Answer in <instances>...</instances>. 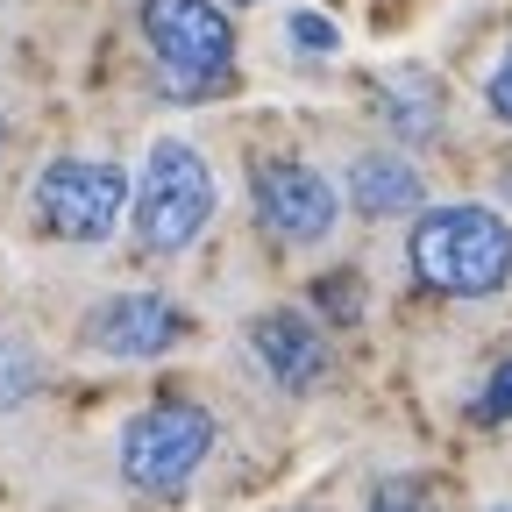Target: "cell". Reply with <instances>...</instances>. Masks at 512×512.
I'll return each instance as SVG.
<instances>
[{
  "instance_id": "obj_2",
  "label": "cell",
  "mask_w": 512,
  "mask_h": 512,
  "mask_svg": "<svg viewBox=\"0 0 512 512\" xmlns=\"http://www.w3.org/2000/svg\"><path fill=\"white\" fill-rule=\"evenodd\" d=\"M143 43L178 100H200L235 72V29L214 0H143Z\"/></svg>"
},
{
  "instance_id": "obj_14",
  "label": "cell",
  "mask_w": 512,
  "mask_h": 512,
  "mask_svg": "<svg viewBox=\"0 0 512 512\" xmlns=\"http://www.w3.org/2000/svg\"><path fill=\"white\" fill-rule=\"evenodd\" d=\"M320 306H328V313H342V320H356V285H349V278L320 285Z\"/></svg>"
},
{
  "instance_id": "obj_5",
  "label": "cell",
  "mask_w": 512,
  "mask_h": 512,
  "mask_svg": "<svg viewBox=\"0 0 512 512\" xmlns=\"http://www.w3.org/2000/svg\"><path fill=\"white\" fill-rule=\"evenodd\" d=\"M36 214L64 242H107L128 214V178L107 157H57L36 178Z\"/></svg>"
},
{
  "instance_id": "obj_17",
  "label": "cell",
  "mask_w": 512,
  "mask_h": 512,
  "mask_svg": "<svg viewBox=\"0 0 512 512\" xmlns=\"http://www.w3.org/2000/svg\"><path fill=\"white\" fill-rule=\"evenodd\" d=\"M491 512H512V505H491Z\"/></svg>"
},
{
  "instance_id": "obj_16",
  "label": "cell",
  "mask_w": 512,
  "mask_h": 512,
  "mask_svg": "<svg viewBox=\"0 0 512 512\" xmlns=\"http://www.w3.org/2000/svg\"><path fill=\"white\" fill-rule=\"evenodd\" d=\"M0 150H8V121H0Z\"/></svg>"
},
{
  "instance_id": "obj_6",
  "label": "cell",
  "mask_w": 512,
  "mask_h": 512,
  "mask_svg": "<svg viewBox=\"0 0 512 512\" xmlns=\"http://www.w3.org/2000/svg\"><path fill=\"white\" fill-rule=\"evenodd\" d=\"M256 214H264V228L278 235V242H320L335 221H342V200H335V185L320 178L313 164H292V157H278V164H256Z\"/></svg>"
},
{
  "instance_id": "obj_7",
  "label": "cell",
  "mask_w": 512,
  "mask_h": 512,
  "mask_svg": "<svg viewBox=\"0 0 512 512\" xmlns=\"http://www.w3.org/2000/svg\"><path fill=\"white\" fill-rule=\"evenodd\" d=\"M178 335H185V313L171 299H157V292H114V299H100L86 313V342L100 356H121V363H150Z\"/></svg>"
},
{
  "instance_id": "obj_3",
  "label": "cell",
  "mask_w": 512,
  "mask_h": 512,
  "mask_svg": "<svg viewBox=\"0 0 512 512\" xmlns=\"http://www.w3.org/2000/svg\"><path fill=\"white\" fill-rule=\"evenodd\" d=\"M214 221V171L207 157L164 136L143 164V185H136V242L157 249V256H178L200 242V228Z\"/></svg>"
},
{
  "instance_id": "obj_4",
  "label": "cell",
  "mask_w": 512,
  "mask_h": 512,
  "mask_svg": "<svg viewBox=\"0 0 512 512\" xmlns=\"http://www.w3.org/2000/svg\"><path fill=\"white\" fill-rule=\"evenodd\" d=\"M207 448H214V413L207 406L157 399L121 427V477L150 498H171V491L192 484V470L207 463Z\"/></svg>"
},
{
  "instance_id": "obj_12",
  "label": "cell",
  "mask_w": 512,
  "mask_h": 512,
  "mask_svg": "<svg viewBox=\"0 0 512 512\" xmlns=\"http://www.w3.org/2000/svg\"><path fill=\"white\" fill-rule=\"evenodd\" d=\"M477 420L491 427V420H512V356L491 370V384H484V399H477Z\"/></svg>"
},
{
  "instance_id": "obj_8",
  "label": "cell",
  "mask_w": 512,
  "mask_h": 512,
  "mask_svg": "<svg viewBox=\"0 0 512 512\" xmlns=\"http://www.w3.org/2000/svg\"><path fill=\"white\" fill-rule=\"evenodd\" d=\"M249 349L285 392H313V384L328 377V342H320V328L306 313H264L249 328Z\"/></svg>"
},
{
  "instance_id": "obj_15",
  "label": "cell",
  "mask_w": 512,
  "mask_h": 512,
  "mask_svg": "<svg viewBox=\"0 0 512 512\" xmlns=\"http://www.w3.org/2000/svg\"><path fill=\"white\" fill-rule=\"evenodd\" d=\"M370 512H427V505H420L413 491H377V498H370Z\"/></svg>"
},
{
  "instance_id": "obj_9",
  "label": "cell",
  "mask_w": 512,
  "mask_h": 512,
  "mask_svg": "<svg viewBox=\"0 0 512 512\" xmlns=\"http://www.w3.org/2000/svg\"><path fill=\"white\" fill-rule=\"evenodd\" d=\"M427 200V185L406 157H356L349 171V207L370 214V221H392V214H420Z\"/></svg>"
},
{
  "instance_id": "obj_10",
  "label": "cell",
  "mask_w": 512,
  "mask_h": 512,
  "mask_svg": "<svg viewBox=\"0 0 512 512\" xmlns=\"http://www.w3.org/2000/svg\"><path fill=\"white\" fill-rule=\"evenodd\" d=\"M36 356L22 349V342H0V413H8V406H22L29 392H36Z\"/></svg>"
},
{
  "instance_id": "obj_1",
  "label": "cell",
  "mask_w": 512,
  "mask_h": 512,
  "mask_svg": "<svg viewBox=\"0 0 512 512\" xmlns=\"http://www.w3.org/2000/svg\"><path fill=\"white\" fill-rule=\"evenodd\" d=\"M406 249L420 285L448 299H484L512 278V228L491 207H427Z\"/></svg>"
},
{
  "instance_id": "obj_13",
  "label": "cell",
  "mask_w": 512,
  "mask_h": 512,
  "mask_svg": "<svg viewBox=\"0 0 512 512\" xmlns=\"http://www.w3.org/2000/svg\"><path fill=\"white\" fill-rule=\"evenodd\" d=\"M491 114L512 128V50H505V64H498V72H491Z\"/></svg>"
},
{
  "instance_id": "obj_11",
  "label": "cell",
  "mask_w": 512,
  "mask_h": 512,
  "mask_svg": "<svg viewBox=\"0 0 512 512\" xmlns=\"http://www.w3.org/2000/svg\"><path fill=\"white\" fill-rule=\"evenodd\" d=\"M285 36H292V43H299V50H306V57H328V50H335V43H342V36H335V22H328V15H306V8H299V15H292V29H285Z\"/></svg>"
}]
</instances>
